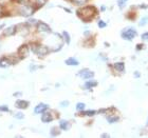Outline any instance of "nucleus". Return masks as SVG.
I'll return each instance as SVG.
<instances>
[{
	"label": "nucleus",
	"mask_w": 148,
	"mask_h": 138,
	"mask_svg": "<svg viewBox=\"0 0 148 138\" xmlns=\"http://www.w3.org/2000/svg\"><path fill=\"white\" fill-rule=\"evenodd\" d=\"M96 13V10L93 6H87L84 7L81 11H78V14L84 20H90V19L94 16V14Z\"/></svg>",
	"instance_id": "nucleus-1"
},
{
	"label": "nucleus",
	"mask_w": 148,
	"mask_h": 138,
	"mask_svg": "<svg viewBox=\"0 0 148 138\" xmlns=\"http://www.w3.org/2000/svg\"><path fill=\"white\" fill-rule=\"evenodd\" d=\"M135 36H137V31L133 27H126L122 32V37L126 40H132Z\"/></svg>",
	"instance_id": "nucleus-2"
},
{
	"label": "nucleus",
	"mask_w": 148,
	"mask_h": 138,
	"mask_svg": "<svg viewBox=\"0 0 148 138\" xmlns=\"http://www.w3.org/2000/svg\"><path fill=\"white\" fill-rule=\"evenodd\" d=\"M33 52L35 54L39 55V56H43V55H46L48 53V49L46 46H41V45H33Z\"/></svg>",
	"instance_id": "nucleus-3"
},
{
	"label": "nucleus",
	"mask_w": 148,
	"mask_h": 138,
	"mask_svg": "<svg viewBox=\"0 0 148 138\" xmlns=\"http://www.w3.org/2000/svg\"><path fill=\"white\" fill-rule=\"evenodd\" d=\"M19 11H20L21 15H23V16H29V15L33 14L34 9H33V7H31L30 5H23V6H21L20 9H19Z\"/></svg>",
	"instance_id": "nucleus-4"
},
{
	"label": "nucleus",
	"mask_w": 148,
	"mask_h": 138,
	"mask_svg": "<svg viewBox=\"0 0 148 138\" xmlns=\"http://www.w3.org/2000/svg\"><path fill=\"white\" fill-rule=\"evenodd\" d=\"M78 75L82 78H84V79H89V78H92L94 76V73L91 72V71H89L88 69H84V70H82L81 72L78 73Z\"/></svg>",
	"instance_id": "nucleus-5"
},
{
	"label": "nucleus",
	"mask_w": 148,
	"mask_h": 138,
	"mask_svg": "<svg viewBox=\"0 0 148 138\" xmlns=\"http://www.w3.org/2000/svg\"><path fill=\"white\" fill-rule=\"evenodd\" d=\"M37 30H38V32H40V33H50L51 32V30H50V27L48 26L46 23H38V26H37Z\"/></svg>",
	"instance_id": "nucleus-6"
},
{
	"label": "nucleus",
	"mask_w": 148,
	"mask_h": 138,
	"mask_svg": "<svg viewBox=\"0 0 148 138\" xmlns=\"http://www.w3.org/2000/svg\"><path fill=\"white\" fill-rule=\"evenodd\" d=\"M47 109H48V104H45V103H39V104H38V105L34 109V112H35L36 114H39V113L45 112Z\"/></svg>",
	"instance_id": "nucleus-7"
},
{
	"label": "nucleus",
	"mask_w": 148,
	"mask_h": 138,
	"mask_svg": "<svg viewBox=\"0 0 148 138\" xmlns=\"http://www.w3.org/2000/svg\"><path fill=\"white\" fill-rule=\"evenodd\" d=\"M15 105H16V108H18V109H27L28 105H29V102L25 101V100H17Z\"/></svg>",
	"instance_id": "nucleus-8"
},
{
	"label": "nucleus",
	"mask_w": 148,
	"mask_h": 138,
	"mask_svg": "<svg viewBox=\"0 0 148 138\" xmlns=\"http://www.w3.org/2000/svg\"><path fill=\"white\" fill-rule=\"evenodd\" d=\"M15 32H16V26L15 25H12L10 27H7L4 32H3V35H4V36H10V35L15 34Z\"/></svg>",
	"instance_id": "nucleus-9"
},
{
	"label": "nucleus",
	"mask_w": 148,
	"mask_h": 138,
	"mask_svg": "<svg viewBox=\"0 0 148 138\" xmlns=\"http://www.w3.org/2000/svg\"><path fill=\"white\" fill-rule=\"evenodd\" d=\"M66 64H68V65H78L79 62L75 58L70 57V58H68L67 60H66Z\"/></svg>",
	"instance_id": "nucleus-10"
},
{
	"label": "nucleus",
	"mask_w": 148,
	"mask_h": 138,
	"mask_svg": "<svg viewBox=\"0 0 148 138\" xmlns=\"http://www.w3.org/2000/svg\"><path fill=\"white\" fill-rule=\"evenodd\" d=\"M59 127H60V129L63 130V131H67V130L70 128V123L67 120H60V122H59Z\"/></svg>",
	"instance_id": "nucleus-11"
},
{
	"label": "nucleus",
	"mask_w": 148,
	"mask_h": 138,
	"mask_svg": "<svg viewBox=\"0 0 148 138\" xmlns=\"http://www.w3.org/2000/svg\"><path fill=\"white\" fill-rule=\"evenodd\" d=\"M19 54H20L22 57H27L28 54H29V48H28L27 45L21 46L20 50H19Z\"/></svg>",
	"instance_id": "nucleus-12"
},
{
	"label": "nucleus",
	"mask_w": 148,
	"mask_h": 138,
	"mask_svg": "<svg viewBox=\"0 0 148 138\" xmlns=\"http://www.w3.org/2000/svg\"><path fill=\"white\" fill-rule=\"evenodd\" d=\"M41 120L43 122H50V121L53 120V117H52V115L50 113H45L42 115V117H41Z\"/></svg>",
	"instance_id": "nucleus-13"
},
{
	"label": "nucleus",
	"mask_w": 148,
	"mask_h": 138,
	"mask_svg": "<svg viewBox=\"0 0 148 138\" xmlns=\"http://www.w3.org/2000/svg\"><path fill=\"white\" fill-rule=\"evenodd\" d=\"M10 64H12V62L7 58H2L1 60H0V66H2V68H6V66H9Z\"/></svg>",
	"instance_id": "nucleus-14"
},
{
	"label": "nucleus",
	"mask_w": 148,
	"mask_h": 138,
	"mask_svg": "<svg viewBox=\"0 0 148 138\" xmlns=\"http://www.w3.org/2000/svg\"><path fill=\"white\" fill-rule=\"evenodd\" d=\"M95 85H97V82H96V81H94V80L86 81L85 88H87V89H91V88H93V86H95Z\"/></svg>",
	"instance_id": "nucleus-15"
},
{
	"label": "nucleus",
	"mask_w": 148,
	"mask_h": 138,
	"mask_svg": "<svg viewBox=\"0 0 148 138\" xmlns=\"http://www.w3.org/2000/svg\"><path fill=\"white\" fill-rule=\"evenodd\" d=\"M114 68H115V70H118V72H124V63L123 62H118V63H115L114 64Z\"/></svg>",
	"instance_id": "nucleus-16"
},
{
	"label": "nucleus",
	"mask_w": 148,
	"mask_h": 138,
	"mask_svg": "<svg viewBox=\"0 0 148 138\" xmlns=\"http://www.w3.org/2000/svg\"><path fill=\"white\" fill-rule=\"evenodd\" d=\"M72 2H73L75 5H83L87 2V0H72Z\"/></svg>",
	"instance_id": "nucleus-17"
},
{
	"label": "nucleus",
	"mask_w": 148,
	"mask_h": 138,
	"mask_svg": "<svg viewBox=\"0 0 148 138\" xmlns=\"http://www.w3.org/2000/svg\"><path fill=\"white\" fill-rule=\"evenodd\" d=\"M147 22H148V16H145V17H143V18L141 19V21H140V25L144 26Z\"/></svg>",
	"instance_id": "nucleus-18"
},
{
	"label": "nucleus",
	"mask_w": 148,
	"mask_h": 138,
	"mask_svg": "<svg viewBox=\"0 0 148 138\" xmlns=\"http://www.w3.org/2000/svg\"><path fill=\"white\" fill-rule=\"evenodd\" d=\"M62 36L65 37V40H66V42L68 43V44H69L70 43V36H69V34H68V32H62Z\"/></svg>",
	"instance_id": "nucleus-19"
},
{
	"label": "nucleus",
	"mask_w": 148,
	"mask_h": 138,
	"mask_svg": "<svg viewBox=\"0 0 148 138\" xmlns=\"http://www.w3.org/2000/svg\"><path fill=\"white\" fill-rule=\"evenodd\" d=\"M85 103H83V102H79V103L76 104V110L77 111H83L84 109H85Z\"/></svg>",
	"instance_id": "nucleus-20"
},
{
	"label": "nucleus",
	"mask_w": 148,
	"mask_h": 138,
	"mask_svg": "<svg viewBox=\"0 0 148 138\" xmlns=\"http://www.w3.org/2000/svg\"><path fill=\"white\" fill-rule=\"evenodd\" d=\"M107 119H108V121H109L110 123H113V122H117V121L118 120V117H117V116H115V117L112 116V117H108Z\"/></svg>",
	"instance_id": "nucleus-21"
},
{
	"label": "nucleus",
	"mask_w": 148,
	"mask_h": 138,
	"mask_svg": "<svg viewBox=\"0 0 148 138\" xmlns=\"http://www.w3.org/2000/svg\"><path fill=\"white\" fill-rule=\"evenodd\" d=\"M94 114H95V111H87V112H84L83 115H85V116H93Z\"/></svg>",
	"instance_id": "nucleus-22"
},
{
	"label": "nucleus",
	"mask_w": 148,
	"mask_h": 138,
	"mask_svg": "<svg viewBox=\"0 0 148 138\" xmlns=\"http://www.w3.org/2000/svg\"><path fill=\"white\" fill-rule=\"evenodd\" d=\"M125 3H126V0H118V6L121 7V9L125 6Z\"/></svg>",
	"instance_id": "nucleus-23"
},
{
	"label": "nucleus",
	"mask_w": 148,
	"mask_h": 138,
	"mask_svg": "<svg viewBox=\"0 0 148 138\" xmlns=\"http://www.w3.org/2000/svg\"><path fill=\"white\" fill-rule=\"evenodd\" d=\"M106 25H107L106 22H104V21H102V20L98 21V26L101 27V29H103V27H106Z\"/></svg>",
	"instance_id": "nucleus-24"
},
{
	"label": "nucleus",
	"mask_w": 148,
	"mask_h": 138,
	"mask_svg": "<svg viewBox=\"0 0 148 138\" xmlns=\"http://www.w3.org/2000/svg\"><path fill=\"white\" fill-rule=\"evenodd\" d=\"M0 111H3V112H7L9 111V108L6 105H0Z\"/></svg>",
	"instance_id": "nucleus-25"
},
{
	"label": "nucleus",
	"mask_w": 148,
	"mask_h": 138,
	"mask_svg": "<svg viewBox=\"0 0 148 138\" xmlns=\"http://www.w3.org/2000/svg\"><path fill=\"white\" fill-rule=\"evenodd\" d=\"M35 1H36V3H37L38 5H42V4H45V3H46L47 0H35Z\"/></svg>",
	"instance_id": "nucleus-26"
},
{
	"label": "nucleus",
	"mask_w": 148,
	"mask_h": 138,
	"mask_svg": "<svg viewBox=\"0 0 148 138\" xmlns=\"http://www.w3.org/2000/svg\"><path fill=\"white\" fill-rule=\"evenodd\" d=\"M38 21L37 20H35V19H31V20L28 21V24H31V25H33V24H36Z\"/></svg>",
	"instance_id": "nucleus-27"
},
{
	"label": "nucleus",
	"mask_w": 148,
	"mask_h": 138,
	"mask_svg": "<svg viewBox=\"0 0 148 138\" xmlns=\"http://www.w3.org/2000/svg\"><path fill=\"white\" fill-rule=\"evenodd\" d=\"M15 117L17 118V119H22V118H23V114L22 113H17L15 115Z\"/></svg>",
	"instance_id": "nucleus-28"
},
{
	"label": "nucleus",
	"mask_w": 148,
	"mask_h": 138,
	"mask_svg": "<svg viewBox=\"0 0 148 138\" xmlns=\"http://www.w3.org/2000/svg\"><path fill=\"white\" fill-rule=\"evenodd\" d=\"M142 39H143V40H148V32L147 33H144L142 35Z\"/></svg>",
	"instance_id": "nucleus-29"
},
{
	"label": "nucleus",
	"mask_w": 148,
	"mask_h": 138,
	"mask_svg": "<svg viewBox=\"0 0 148 138\" xmlns=\"http://www.w3.org/2000/svg\"><path fill=\"white\" fill-rule=\"evenodd\" d=\"M51 135H52V136H54V135H58L57 130H56V129H52V133H51Z\"/></svg>",
	"instance_id": "nucleus-30"
},
{
	"label": "nucleus",
	"mask_w": 148,
	"mask_h": 138,
	"mask_svg": "<svg viewBox=\"0 0 148 138\" xmlns=\"http://www.w3.org/2000/svg\"><path fill=\"white\" fill-rule=\"evenodd\" d=\"M68 104H69V102H68V101H62V102H60V105L63 106V108H66Z\"/></svg>",
	"instance_id": "nucleus-31"
},
{
	"label": "nucleus",
	"mask_w": 148,
	"mask_h": 138,
	"mask_svg": "<svg viewBox=\"0 0 148 138\" xmlns=\"http://www.w3.org/2000/svg\"><path fill=\"white\" fill-rule=\"evenodd\" d=\"M138 73H139V72H135V74H134V76H135V77H139V76H140V75H139Z\"/></svg>",
	"instance_id": "nucleus-32"
},
{
	"label": "nucleus",
	"mask_w": 148,
	"mask_h": 138,
	"mask_svg": "<svg viewBox=\"0 0 148 138\" xmlns=\"http://www.w3.org/2000/svg\"><path fill=\"white\" fill-rule=\"evenodd\" d=\"M102 136H103V137H108V136H109V135H108V134H103Z\"/></svg>",
	"instance_id": "nucleus-33"
},
{
	"label": "nucleus",
	"mask_w": 148,
	"mask_h": 138,
	"mask_svg": "<svg viewBox=\"0 0 148 138\" xmlns=\"http://www.w3.org/2000/svg\"><path fill=\"white\" fill-rule=\"evenodd\" d=\"M19 2H26V1H28V0H18Z\"/></svg>",
	"instance_id": "nucleus-34"
},
{
	"label": "nucleus",
	"mask_w": 148,
	"mask_h": 138,
	"mask_svg": "<svg viewBox=\"0 0 148 138\" xmlns=\"http://www.w3.org/2000/svg\"><path fill=\"white\" fill-rule=\"evenodd\" d=\"M0 14H1V7H0Z\"/></svg>",
	"instance_id": "nucleus-35"
},
{
	"label": "nucleus",
	"mask_w": 148,
	"mask_h": 138,
	"mask_svg": "<svg viewBox=\"0 0 148 138\" xmlns=\"http://www.w3.org/2000/svg\"><path fill=\"white\" fill-rule=\"evenodd\" d=\"M147 124H148V119H147Z\"/></svg>",
	"instance_id": "nucleus-36"
}]
</instances>
